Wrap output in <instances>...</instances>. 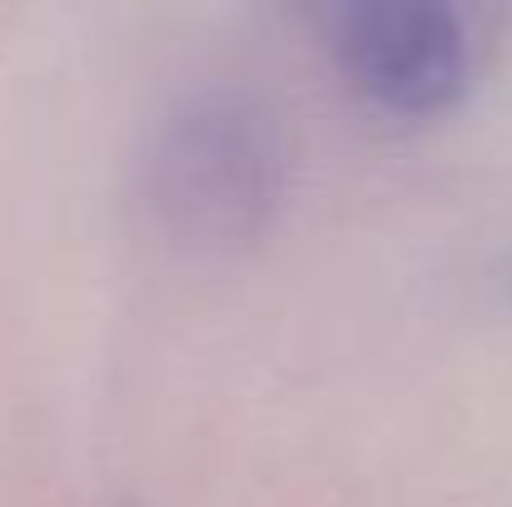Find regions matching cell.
<instances>
[{
  "label": "cell",
  "instance_id": "1",
  "mask_svg": "<svg viewBox=\"0 0 512 507\" xmlns=\"http://www.w3.org/2000/svg\"><path fill=\"white\" fill-rule=\"evenodd\" d=\"M130 189L145 224L174 249L224 254L259 239L289 189L279 105L239 75L170 85L135 130Z\"/></svg>",
  "mask_w": 512,
  "mask_h": 507
},
{
  "label": "cell",
  "instance_id": "2",
  "mask_svg": "<svg viewBox=\"0 0 512 507\" xmlns=\"http://www.w3.org/2000/svg\"><path fill=\"white\" fill-rule=\"evenodd\" d=\"M309 20L343 85L388 115L448 110L483 60V25L453 0H334Z\"/></svg>",
  "mask_w": 512,
  "mask_h": 507
},
{
  "label": "cell",
  "instance_id": "3",
  "mask_svg": "<svg viewBox=\"0 0 512 507\" xmlns=\"http://www.w3.org/2000/svg\"><path fill=\"white\" fill-rule=\"evenodd\" d=\"M125 507H135V503H125Z\"/></svg>",
  "mask_w": 512,
  "mask_h": 507
}]
</instances>
